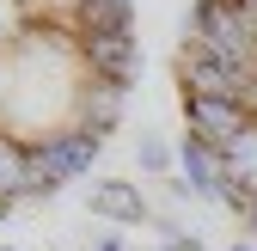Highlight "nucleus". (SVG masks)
Instances as JSON below:
<instances>
[{
    "label": "nucleus",
    "mask_w": 257,
    "mask_h": 251,
    "mask_svg": "<svg viewBox=\"0 0 257 251\" xmlns=\"http://www.w3.org/2000/svg\"><path fill=\"white\" fill-rule=\"evenodd\" d=\"M135 61V0H0V214L98 160Z\"/></svg>",
    "instance_id": "1"
},
{
    "label": "nucleus",
    "mask_w": 257,
    "mask_h": 251,
    "mask_svg": "<svg viewBox=\"0 0 257 251\" xmlns=\"http://www.w3.org/2000/svg\"><path fill=\"white\" fill-rule=\"evenodd\" d=\"M172 74L190 184L257 239V0H196Z\"/></svg>",
    "instance_id": "2"
},
{
    "label": "nucleus",
    "mask_w": 257,
    "mask_h": 251,
    "mask_svg": "<svg viewBox=\"0 0 257 251\" xmlns=\"http://www.w3.org/2000/svg\"><path fill=\"white\" fill-rule=\"evenodd\" d=\"M92 214H104V221H122V227H141L147 221V202L135 184H104L98 196H92Z\"/></svg>",
    "instance_id": "3"
},
{
    "label": "nucleus",
    "mask_w": 257,
    "mask_h": 251,
    "mask_svg": "<svg viewBox=\"0 0 257 251\" xmlns=\"http://www.w3.org/2000/svg\"><path fill=\"white\" fill-rule=\"evenodd\" d=\"M159 251H208V245H196V239H178V245H159Z\"/></svg>",
    "instance_id": "4"
},
{
    "label": "nucleus",
    "mask_w": 257,
    "mask_h": 251,
    "mask_svg": "<svg viewBox=\"0 0 257 251\" xmlns=\"http://www.w3.org/2000/svg\"><path fill=\"white\" fill-rule=\"evenodd\" d=\"M239 251H245V245H239Z\"/></svg>",
    "instance_id": "5"
}]
</instances>
